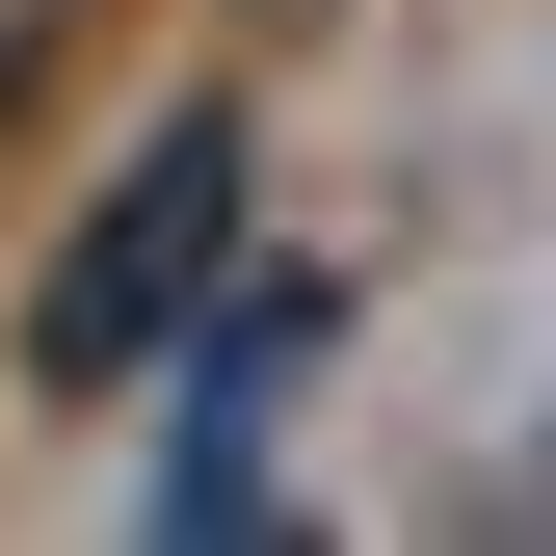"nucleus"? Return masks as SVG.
Here are the masks:
<instances>
[{"mask_svg": "<svg viewBox=\"0 0 556 556\" xmlns=\"http://www.w3.org/2000/svg\"><path fill=\"white\" fill-rule=\"evenodd\" d=\"M213 265H239V106H160V160H132L106 213H80V265L27 292V371H53V397H132Z\"/></svg>", "mask_w": 556, "mask_h": 556, "instance_id": "nucleus-1", "label": "nucleus"}, {"mask_svg": "<svg viewBox=\"0 0 556 556\" xmlns=\"http://www.w3.org/2000/svg\"><path fill=\"white\" fill-rule=\"evenodd\" d=\"M186 344H213V397H186V504L160 530H265V397H292V344H318V265H213Z\"/></svg>", "mask_w": 556, "mask_h": 556, "instance_id": "nucleus-2", "label": "nucleus"}, {"mask_svg": "<svg viewBox=\"0 0 556 556\" xmlns=\"http://www.w3.org/2000/svg\"><path fill=\"white\" fill-rule=\"evenodd\" d=\"M53 27H80V0H0V132H27V80H53Z\"/></svg>", "mask_w": 556, "mask_h": 556, "instance_id": "nucleus-3", "label": "nucleus"}]
</instances>
